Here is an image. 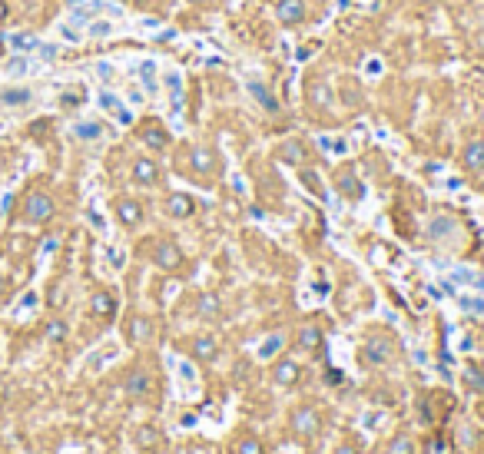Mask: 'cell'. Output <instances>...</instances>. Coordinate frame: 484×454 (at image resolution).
<instances>
[{
    "label": "cell",
    "instance_id": "1",
    "mask_svg": "<svg viewBox=\"0 0 484 454\" xmlns=\"http://www.w3.org/2000/svg\"><path fill=\"white\" fill-rule=\"evenodd\" d=\"M186 160H189L186 176H193V179L199 176V183H212V176L219 169V156H216L212 146H202V143L186 146Z\"/></svg>",
    "mask_w": 484,
    "mask_h": 454
},
{
    "label": "cell",
    "instance_id": "2",
    "mask_svg": "<svg viewBox=\"0 0 484 454\" xmlns=\"http://www.w3.org/2000/svg\"><path fill=\"white\" fill-rule=\"evenodd\" d=\"M146 256L153 262L156 269L163 272H183L186 269V256L179 249L176 242H169V239H153L150 246H146Z\"/></svg>",
    "mask_w": 484,
    "mask_h": 454
},
{
    "label": "cell",
    "instance_id": "3",
    "mask_svg": "<svg viewBox=\"0 0 484 454\" xmlns=\"http://www.w3.org/2000/svg\"><path fill=\"white\" fill-rule=\"evenodd\" d=\"M136 140L143 143L150 153H166L169 143H173V136H169V130L163 126V119L146 117V119H140V126H136Z\"/></svg>",
    "mask_w": 484,
    "mask_h": 454
},
{
    "label": "cell",
    "instance_id": "4",
    "mask_svg": "<svg viewBox=\"0 0 484 454\" xmlns=\"http://www.w3.org/2000/svg\"><path fill=\"white\" fill-rule=\"evenodd\" d=\"M54 213H56V203L50 193L33 189V193L23 196V219H27V222H50Z\"/></svg>",
    "mask_w": 484,
    "mask_h": 454
},
{
    "label": "cell",
    "instance_id": "5",
    "mask_svg": "<svg viewBox=\"0 0 484 454\" xmlns=\"http://www.w3.org/2000/svg\"><path fill=\"white\" fill-rule=\"evenodd\" d=\"M392 355H395V338L388 335V332H375V335L362 345V362H365L368 368L385 365V362H388Z\"/></svg>",
    "mask_w": 484,
    "mask_h": 454
},
{
    "label": "cell",
    "instance_id": "6",
    "mask_svg": "<svg viewBox=\"0 0 484 454\" xmlns=\"http://www.w3.org/2000/svg\"><path fill=\"white\" fill-rule=\"evenodd\" d=\"M113 216L120 219V226L136 229V226H143L146 209H143V203L133 199V196H116V199H113Z\"/></svg>",
    "mask_w": 484,
    "mask_h": 454
},
{
    "label": "cell",
    "instance_id": "7",
    "mask_svg": "<svg viewBox=\"0 0 484 454\" xmlns=\"http://www.w3.org/2000/svg\"><path fill=\"white\" fill-rule=\"evenodd\" d=\"M130 179L136 186H146V189H153V186L163 183V169H159V162L153 156H136L130 166Z\"/></svg>",
    "mask_w": 484,
    "mask_h": 454
},
{
    "label": "cell",
    "instance_id": "8",
    "mask_svg": "<svg viewBox=\"0 0 484 454\" xmlns=\"http://www.w3.org/2000/svg\"><path fill=\"white\" fill-rule=\"evenodd\" d=\"M292 431H296V438H315L322 428V414L319 408H312V405H302V408L292 411Z\"/></svg>",
    "mask_w": 484,
    "mask_h": 454
},
{
    "label": "cell",
    "instance_id": "9",
    "mask_svg": "<svg viewBox=\"0 0 484 454\" xmlns=\"http://www.w3.org/2000/svg\"><path fill=\"white\" fill-rule=\"evenodd\" d=\"M275 20L282 27H302L308 23V4L305 0H275Z\"/></svg>",
    "mask_w": 484,
    "mask_h": 454
},
{
    "label": "cell",
    "instance_id": "10",
    "mask_svg": "<svg viewBox=\"0 0 484 454\" xmlns=\"http://www.w3.org/2000/svg\"><path fill=\"white\" fill-rule=\"evenodd\" d=\"M116 309H120V302H116V295H113L110 289H97V292L90 295V315H93L97 322L110 325L113 318H116Z\"/></svg>",
    "mask_w": 484,
    "mask_h": 454
},
{
    "label": "cell",
    "instance_id": "11",
    "mask_svg": "<svg viewBox=\"0 0 484 454\" xmlns=\"http://www.w3.org/2000/svg\"><path fill=\"white\" fill-rule=\"evenodd\" d=\"M123 391L130 395V398H146L150 391H153V375L146 371V368H130L126 371V378H123Z\"/></svg>",
    "mask_w": 484,
    "mask_h": 454
},
{
    "label": "cell",
    "instance_id": "12",
    "mask_svg": "<svg viewBox=\"0 0 484 454\" xmlns=\"http://www.w3.org/2000/svg\"><path fill=\"white\" fill-rule=\"evenodd\" d=\"M153 338H156L153 318H146V315H130V322H126V342H133V345H150Z\"/></svg>",
    "mask_w": 484,
    "mask_h": 454
},
{
    "label": "cell",
    "instance_id": "13",
    "mask_svg": "<svg viewBox=\"0 0 484 454\" xmlns=\"http://www.w3.org/2000/svg\"><path fill=\"white\" fill-rule=\"evenodd\" d=\"M272 381L279 388H296L298 381H302V365H298L296 358H279L272 368Z\"/></svg>",
    "mask_w": 484,
    "mask_h": 454
},
{
    "label": "cell",
    "instance_id": "14",
    "mask_svg": "<svg viewBox=\"0 0 484 454\" xmlns=\"http://www.w3.org/2000/svg\"><path fill=\"white\" fill-rule=\"evenodd\" d=\"M199 213V203L186 193H169L166 196V216L169 219H193Z\"/></svg>",
    "mask_w": 484,
    "mask_h": 454
},
{
    "label": "cell",
    "instance_id": "15",
    "mask_svg": "<svg viewBox=\"0 0 484 454\" xmlns=\"http://www.w3.org/2000/svg\"><path fill=\"white\" fill-rule=\"evenodd\" d=\"M461 166L468 173H481L484 169V140H468L461 146Z\"/></svg>",
    "mask_w": 484,
    "mask_h": 454
},
{
    "label": "cell",
    "instance_id": "16",
    "mask_svg": "<svg viewBox=\"0 0 484 454\" xmlns=\"http://www.w3.org/2000/svg\"><path fill=\"white\" fill-rule=\"evenodd\" d=\"M186 352L196 358V362H212V358L219 355V342H216L212 335H196L186 345Z\"/></svg>",
    "mask_w": 484,
    "mask_h": 454
},
{
    "label": "cell",
    "instance_id": "17",
    "mask_svg": "<svg viewBox=\"0 0 484 454\" xmlns=\"http://www.w3.org/2000/svg\"><path fill=\"white\" fill-rule=\"evenodd\" d=\"M335 189H339L345 199H352V203H358L362 193H365L362 183H358V176H355L352 169H339V173H335Z\"/></svg>",
    "mask_w": 484,
    "mask_h": 454
},
{
    "label": "cell",
    "instance_id": "18",
    "mask_svg": "<svg viewBox=\"0 0 484 454\" xmlns=\"http://www.w3.org/2000/svg\"><path fill=\"white\" fill-rule=\"evenodd\" d=\"M196 315L199 318H219L222 315V299L216 292H202L196 299Z\"/></svg>",
    "mask_w": 484,
    "mask_h": 454
},
{
    "label": "cell",
    "instance_id": "19",
    "mask_svg": "<svg viewBox=\"0 0 484 454\" xmlns=\"http://www.w3.org/2000/svg\"><path fill=\"white\" fill-rule=\"evenodd\" d=\"M279 160H289V162H308V160H312V150H308L305 143H298V140L282 143V146H279Z\"/></svg>",
    "mask_w": 484,
    "mask_h": 454
},
{
    "label": "cell",
    "instance_id": "20",
    "mask_svg": "<svg viewBox=\"0 0 484 454\" xmlns=\"http://www.w3.org/2000/svg\"><path fill=\"white\" fill-rule=\"evenodd\" d=\"M296 342H298V348H302V352H319L322 342H325V335H322L319 325H305V328L298 332Z\"/></svg>",
    "mask_w": 484,
    "mask_h": 454
},
{
    "label": "cell",
    "instance_id": "21",
    "mask_svg": "<svg viewBox=\"0 0 484 454\" xmlns=\"http://www.w3.org/2000/svg\"><path fill=\"white\" fill-rule=\"evenodd\" d=\"M461 378H464V385H468L471 391H484V365L468 362V365H464V371H461Z\"/></svg>",
    "mask_w": 484,
    "mask_h": 454
},
{
    "label": "cell",
    "instance_id": "22",
    "mask_svg": "<svg viewBox=\"0 0 484 454\" xmlns=\"http://www.w3.org/2000/svg\"><path fill=\"white\" fill-rule=\"evenodd\" d=\"M44 335L50 338V342H66V335H70V328H66L63 318H50L44 328Z\"/></svg>",
    "mask_w": 484,
    "mask_h": 454
},
{
    "label": "cell",
    "instance_id": "23",
    "mask_svg": "<svg viewBox=\"0 0 484 454\" xmlns=\"http://www.w3.org/2000/svg\"><path fill=\"white\" fill-rule=\"evenodd\" d=\"M236 454H265V448H262V441H259L255 434H246V438L236 444Z\"/></svg>",
    "mask_w": 484,
    "mask_h": 454
},
{
    "label": "cell",
    "instance_id": "24",
    "mask_svg": "<svg viewBox=\"0 0 484 454\" xmlns=\"http://www.w3.org/2000/svg\"><path fill=\"white\" fill-rule=\"evenodd\" d=\"M0 100H4L7 107H20V103H27V100H30V93H27V90H4V93H0Z\"/></svg>",
    "mask_w": 484,
    "mask_h": 454
},
{
    "label": "cell",
    "instance_id": "25",
    "mask_svg": "<svg viewBox=\"0 0 484 454\" xmlns=\"http://www.w3.org/2000/svg\"><path fill=\"white\" fill-rule=\"evenodd\" d=\"M392 454H411V441H408L405 434H401V438H395V441H392Z\"/></svg>",
    "mask_w": 484,
    "mask_h": 454
},
{
    "label": "cell",
    "instance_id": "26",
    "mask_svg": "<svg viewBox=\"0 0 484 454\" xmlns=\"http://www.w3.org/2000/svg\"><path fill=\"white\" fill-rule=\"evenodd\" d=\"M140 444H143V448H153V444H156V431H153V428H143V431H140Z\"/></svg>",
    "mask_w": 484,
    "mask_h": 454
},
{
    "label": "cell",
    "instance_id": "27",
    "mask_svg": "<svg viewBox=\"0 0 484 454\" xmlns=\"http://www.w3.org/2000/svg\"><path fill=\"white\" fill-rule=\"evenodd\" d=\"M335 454H362V451H358V444L345 441V444H339V448H335Z\"/></svg>",
    "mask_w": 484,
    "mask_h": 454
},
{
    "label": "cell",
    "instance_id": "28",
    "mask_svg": "<svg viewBox=\"0 0 484 454\" xmlns=\"http://www.w3.org/2000/svg\"><path fill=\"white\" fill-rule=\"evenodd\" d=\"M97 123H87V126H80V136H87V140H90V136H97Z\"/></svg>",
    "mask_w": 484,
    "mask_h": 454
},
{
    "label": "cell",
    "instance_id": "29",
    "mask_svg": "<svg viewBox=\"0 0 484 454\" xmlns=\"http://www.w3.org/2000/svg\"><path fill=\"white\" fill-rule=\"evenodd\" d=\"M7 295H11V282H7V279H4V275H0V302H4Z\"/></svg>",
    "mask_w": 484,
    "mask_h": 454
},
{
    "label": "cell",
    "instance_id": "30",
    "mask_svg": "<svg viewBox=\"0 0 484 454\" xmlns=\"http://www.w3.org/2000/svg\"><path fill=\"white\" fill-rule=\"evenodd\" d=\"M7 17H11V4H7V0H0V23L7 20Z\"/></svg>",
    "mask_w": 484,
    "mask_h": 454
},
{
    "label": "cell",
    "instance_id": "31",
    "mask_svg": "<svg viewBox=\"0 0 484 454\" xmlns=\"http://www.w3.org/2000/svg\"><path fill=\"white\" fill-rule=\"evenodd\" d=\"M189 4H196V7H210L212 0H189Z\"/></svg>",
    "mask_w": 484,
    "mask_h": 454
}]
</instances>
